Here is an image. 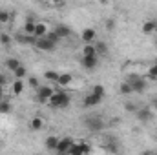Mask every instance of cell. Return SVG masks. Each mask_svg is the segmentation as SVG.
<instances>
[{"instance_id":"6da1fadb","label":"cell","mask_w":157,"mask_h":155,"mask_svg":"<svg viewBox=\"0 0 157 155\" xmlns=\"http://www.w3.org/2000/svg\"><path fill=\"white\" fill-rule=\"evenodd\" d=\"M48 106L53 108V110H64V108L70 106V95L66 91H57V93H53L49 97Z\"/></svg>"},{"instance_id":"7a4b0ae2","label":"cell","mask_w":157,"mask_h":155,"mask_svg":"<svg viewBox=\"0 0 157 155\" xmlns=\"http://www.w3.org/2000/svg\"><path fill=\"white\" fill-rule=\"evenodd\" d=\"M55 91H53L51 86H39L37 88V100H39L40 104H48V100H49V97Z\"/></svg>"},{"instance_id":"3957f363","label":"cell","mask_w":157,"mask_h":155,"mask_svg":"<svg viewBox=\"0 0 157 155\" xmlns=\"http://www.w3.org/2000/svg\"><path fill=\"white\" fill-rule=\"evenodd\" d=\"M128 82L132 84V89H133L135 93H144V89H146V80H144V78L132 75V77L128 78Z\"/></svg>"},{"instance_id":"277c9868","label":"cell","mask_w":157,"mask_h":155,"mask_svg":"<svg viewBox=\"0 0 157 155\" xmlns=\"http://www.w3.org/2000/svg\"><path fill=\"white\" fill-rule=\"evenodd\" d=\"M86 126L90 131H101L104 128V120L101 117H88L86 119Z\"/></svg>"},{"instance_id":"5b68a950","label":"cell","mask_w":157,"mask_h":155,"mask_svg":"<svg viewBox=\"0 0 157 155\" xmlns=\"http://www.w3.org/2000/svg\"><path fill=\"white\" fill-rule=\"evenodd\" d=\"M73 142H75V141H73V139H71V137H64V139H59V144H57V150H55V152H57V153H70V148H71V146H73Z\"/></svg>"},{"instance_id":"8992f818","label":"cell","mask_w":157,"mask_h":155,"mask_svg":"<svg viewBox=\"0 0 157 155\" xmlns=\"http://www.w3.org/2000/svg\"><path fill=\"white\" fill-rule=\"evenodd\" d=\"M55 42H51L49 39H46V37H40V39H37V42H35V47H39L40 51H53L55 49Z\"/></svg>"},{"instance_id":"52a82bcc","label":"cell","mask_w":157,"mask_h":155,"mask_svg":"<svg viewBox=\"0 0 157 155\" xmlns=\"http://www.w3.org/2000/svg\"><path fill=\"white\" fill-rule=\"evenodd\" d=\"M90 146L84 142V141H78V144H75L73 142V146L70 148V153H73V155H82V153H90Z\"/></svg>"},{"instance_id":"ba28073f","label":"cell","mask_w":157,"mask_h":155,"mask_svg":"<svg viewBox=\"0 0 157 155\" xmlns=\"http://www.w3.org/2000/svg\"><path fill=\"white\" fill-rule=\"evenodd\" d=\"M82 66L88 70V71H91V70H95L97 68V64H99V60H97V55H93V57H90V55H82Z\"/></svg>"},{"instance_id":"9c48e42d","label":"cell","mask_w":157,"mask_h":155,"mask_svg":"<svg viewBox=\"0 0 157 155\" xmlns=\"http://www.w3.org/2000/svg\"><path fill=\"white\" fill-rule=\"evenodd\" d=\"M95 39H97V33H95L93 28H86V29L82 31V40H84V44H93Z\"/></svg>"},{"instance_id":"30bf717a","label":"cell","mask_w":157,"mask_h":155,"mask_svg":"<svg viewBox=\"0 0 157 155\" xmlns=\"http://www.w3.org/2000/svg\"><path fill=\"white\" fill-rule=\"evenodd\" d=\"M101 100H102L101 97H97L95 93H90V95L84 97V106H86V108H93V106H97Z\"/></svg>"},{"instance_id":"8fae6325","label":"cell","mask_w":157,"mask_h":155,"mask_svg":"<svg viewBox=\"0 0 157 155\" xmlns=\"http://www.w3.org/2000/svg\"><path fill=\"white\" fill-rule=\"evenodd\" d=\"M137 119H139L141 122L152 120V110H150V108H141V110H137Z\"/></svg>"},{"instance_id":"7c38bea8","label":"cell","mask_w":157,"mask_h":155,"mask_svg":"<svg viewBox=\"0 0 157 155\" xmlns=\"http://www.w3.org/2000/svg\"><path fill=\"white\" fill-rule=\"evenodd\" d=\"M17 42L18 44H33L35 46V42H37V37L35 35H29V33H26V35H17Z\"/></svg>"},{"instance_id":"4fadbf2b","label":"cell","mask_w":157,"mask_h":155,"mask_svg":"<svg viewBox=\"0 0 157 155\" xmlns=\"http://www.w3.org/2000/svg\"><path fill=\"white\" fill-rule=\"evenodd\" d=\"M48 31H49V29H48V26H46L44 22H37V24H35V33H33V35H35L37 39H40V37H46Z\"/></svg>"},{"instance_id":"5bb4252c","label":"cell","mask_w":157,"mask_h":155,"mask_svg":"<svg viewBox=\"0 0 157 155\" xmlns=\"http://www.w3.org/2000/svg\"><path fill=\"white\" fill-rule=\"evenodd\" d=\"M55 31H57V35H59L60 39H68V37L71 35V29H70L68 26H64V24H59V26L55 28Z\"/></svg>"},{"instance_id":"9a60e30c","label":"cell","mask_w":157,"mask_h":155,"mask_svg":"<svg viewBox=\"0 0 157 155\" xmlns=\"http://www.w3.org/2000/svg\"><path fill=\"white\" fill-rule=\"evenodd\" d=\"M57 144H59V137H55V135L48 137V139H46V142H44L46 150H49V152H55V150H57Z\"/></svg>"},{"instance_id":"2e32d148","label":"cell","mask_w":157,"mask_h":155,"mask_svg":"<svg viewBox=\"0 0 157 155\" xmlns=\"http://www.w3.org/2000/svg\"><path fill=\"white\" fill-rule=\"evenodd\" d=\"M154 31H155V20H146V22L143 24V33L150 35V33H154Z\"/></svg>"},{"instance_id":"e0dca14e","label":"cell","mask_w":157,"mask_h":155,"mask_svg":"<svg viewBox=\"0 0 157 155\" xmlns=\"http://www.w3.org/2000/svg\"><path fill=\"white\" fill-rule=\"evenodd\" d=\"M71 80H73V77H71L70 73H60V75H59V80H57V84H59V86H68Z\"/></svg>"},{"instance_id":"ac0fdd59","label":"cell","mask_w":157,"mask_h":155,"mask_svg":"<svg viewBox=\"0 0 157 155\" xmlns=\"http://www.w3.org/2000/svg\"><path fill=\"white\" fill-rule=\"evenodd\" d=\"M4 66L7 68V70H11V71H15L18 66H20V60L18 59H7L6 62H4Z\"/></svg>"},{"instance_id":"d6986e66","label":"cell","mask_w":157,"mask_h":155,"mask_svg":"<svg viewBox=\"0 0 157 155\" xmlns=\"http://www.w3.org/2000/svg\"><path fill=\"white\" fill-rule=\"evenodd\" d=\"M95 44V49H97V55H108V46L104 42H93Z\"/></svg>"},{"instance_id":"ffe728a7","label":"cell","mask_w":157,"mask_h":155,"mask_svg":"<svg viewBox=\"0 0 157 155\" xmlns=\"http://www.w3.org/2000/svg\"><path fill=\"white\" fill-rule=\"evenodd\" d=\"M22 91H24V82H22V78H17L13 82V93L15 95H20Z\"/></svg>"},{"instance_id":"44dd1931","label":"cell","mask_w":157,"mask_h":155,"mask_svg":"<svg viewBox=\"0 0 157 155\" xmlns=\"http://www.w3.org/2000/svg\"><path fill=\"white\" fill-rule=\"evenodd\" d=\"M29 128H31V130H42V128H44V120H42V119H39V117L31 119V122H29Z\"/></svg>"},{"instance_id":"7402d4cb","label":"cell","mask_w":157,"mask_h":155,"mask_svg":"<svg viewBox=\"0 0 157 155\" xmlns=\"http://www.w3.org/2000/svg\"><path fill=\"white\" fill-rule=\"evenodd\" d=\"M35 20H31V18H28L26 20V24H24V29H26V33H29V35H33L35 33Z\"/></svg>"},{"instance_id":"603a6c76","label":"cell","mask_w":157,"mask_h":155,"mask_svg":"<svg viewBox=\"0 0 157 155\" xmlns=\"http://www.w3.org/2000/svg\"><path fill=\"white\" fill-rule=\"evenodd\" d=\"M82 55H90V57H93V55H97V49H95V44H86V46H84V49H82Z\"/></svg>"},{"instance_id":"cb8c5ba5","label":"cell","mask_w":157,"mask_h":155,"mask_svg":"<svg viewBox=\"0 0 157 155\" xmlns=\"http://www.w3.org/2000/svg\"><path fill=\"white\" fill-rule=\"evenodd\" d=\"M119 91H121L122 95H130V93H133V89H132V84H130L128 80L121 84V88H119Z\"/></svg>"},{"instance_id":"d4e9b609","label":"cell","mask_w":157,"mask_h":155,"mask_svg":"<svg viewBox=\"0 0 157 155\" xmlns=\"http://www.w3.org/2000/svg\"><path fill=\"white\" fill-rule=\"evenodd\" d=\"M11 112V104L4 99H0V113H9Z\"/></svg>"},{"instance_id":"484cf974","label":"cell","mask_w":157,"mask_h":155,"mask_svg":"<svg viewBox=\"0 0 157 155\" xmlns=\"http://www.w3.org/2000/svg\"><path fill=\"white\" fill-rule=\"evenodd\" d=\"M46 39H49L51 42H55V44H59V42L62 40L59 35H57V31H55V29H53V31H48V33H46Z\"/></svg>"},{"instance_id":"4316f807","label":"cell","mask_w":157,"mask_h":155,"mask_svg":"<svg viewBox=\"0 0 157 155\" xmlns=\"http://www.w3.org/2000/svg\"><path fill=\"white\" fill-rule=\"evenodd\" d=\"M59 75H60V73H57V71H46V73H44L46 80H49V82H57V80H59Z\"/></svg>"},{"instance_id":"83f0119b","label":"cell","mask_w":157,"mask_h":155,"mask_svg":"<svg viewBox=\"0 0 157 155\" xmlns=\"http://www.w3.org/2000/svg\"><path fill=\"white\" fill-rule=\"evenodd\" d=\"M13 73H15V77H17V78H24V77H26V73H28V71H26V68H24V66L20 64V66H18V68H17V70H15Z\"/></svg>"},{"instance_id":"f1b7e54d","label":"cell","mask_w":157,"mask_h":155,"mask_svg":"<svg viewBox=\"0 0 157 155\" xmlns=\"http://www.w3.org/2000/svg\"><path fill=\"white\" fill-rule=\"evenodd\" d=\"M91 93H95L97 97H101V99H102L106 91H104V88H102V86H99V84H97V86H93V89H91Z\"/></svg>"},{"instance_id":"f546056e","label":"cell","mask_w":157,"mask_h":155,"mask_svg":"<svg viewBox=\"0 0 157 155\" xmlns=\"http://www.w3.org/2000/svg\"><path fill=\"white\" fill-rule=\"evenodd\" d=\"M148 77L152 78V80H157V64H154V66L148 70Z\"/></svg>"},{"instance_id":"4dcf8cb0","label":"cell","mask_w":157,"mask_h":155,"mask_svg":"<svg viewBox=\"0 0 157 155\" xmlns=\"http://www.w3.org/2000/svg\"><path fill=\"white\" fill-rule=\"evenodd\" d=\"M9 42H11V37H9V35H6V33H2V35H0V44L7 46Z\"/></svg>"},{"instance_id":"1f68e13d","label":"cell","mask_w":157,"mask_h":155,"mask_svg":"<svg viewBox=\"0 0 157 155\" xmlns=\"http://www.w3.org/2000/svg\"><path fill=\"white\" fill-rule=\"evenodd\" d=\"M9 20V13L7 11H0V24H6Z\"/></svg>"},{"instance_id":"d6a6232c","label":"cell","mask_w":157,"mask_h":155,"mask_svg":"<svg viewBox=\"0 0 157 155\" xmlns=\"http://www.w3.org/2000/svg\"><path fill=\"white\" fill-rule=\"evenodd\" d=\"M106 152H110V153H117L119 152L117 144H108V146H106Z\"/></svg>"},{"instance_id":"836d02e7","label":"cell","mask_w":157,"mask_h":155,"mask_svg":"<svg viewBox=\"0 0 157 155\" xmlns=\"http://www.w3.org/2000/svg\"><path fill=\"white\" fill-rule=\"evenodd\" d=\"M104 26H106V29H110V31H112V29L115 28V22L110 18V20H106V24H104Z\"/></svg>"},{"instance_id":"e575fe53","label":"cell","mask_w":157,"mask_h":155,"mask_svg":"<svg viewBox=\"0 0 157 155\" xmlns=\"http://www.w3.org/2000/svg\"><path fill=\"white\" fill-rule=\"evenodd\" d=\"M29 86H31V88H39V80L35 77H31L29 78Z\"/></svg>"},{"instance_id":"d590c367","label":"cell","mask_w":157,"mask_h":155,"mask_svg":"<svg viewBox=\"0 0 157 155\" xmlns=\"http://www.w3.org/2000/svg\"><path fill=\"white\" fill-rule=\"evenodd\" d=\"M126 110H128V112H137V106H133V104H126Z\"/></svg>"},{"instance_id":"8d00e7d4","label":"cell","mask_w":157,"mask_h":155,"mask_svg":"<svg viewBox=\"0 0 157 155\" xmlns=\"http://www.w3.org/2000/svg\"><path fill=\"white\" fill-rule=\"evenodd\" d=\"M6 82H7V80H6V77H4V75H0V86H4Z\"/></svg>"},{"instance_id":"74e56055","label":"cell","mask_w":157,"mask_h":155,"mask_svg":"<svg viewBox=\"0 0 157 155\" xmlns=\"http://www.w3.org/2000/svg\"><path fill=\"white\" fill-rule=\"evenodd\" d=\"M4 97V89H2V86H0V99Z\"/></svg>"},{"instance_id":"f35d334b","label":"cell","mask_w":157,"mask_h":155,"mask_svg":"<svg viewBox=\"0 0 157 155\" xmlns=\"http://www.w3.org/2000/svg\"><path fill=\"white\" fill-rule=\"evenodd\" d=\"M154 110H155V112H157V99H155V100H154Z\"/></svg>"},{"instance_id":"ab89813d","label":"cell","mask_w":157,"mask_h":155,"mask_svg":"<svg viewBox=\"0 0 157 155\" xmlns=\"http://www.w3.org/2000/svg\"><path fill=\"white\" fill-rule=\"evenodd\" d=\"M35 2H46V0H35Z\"/></svg>"},{"instance_id":"60d3db41","label":"cell","mask_w":157,"mask_h":155,"mask_svg":"<svg viewBox=\"0 0 157 155\" xmlns=\"http://www.w3.org/2000/svg\"><path fill=\"white\" fill-rule=\"evenodd\" d=\"M155 31H157V22H155Z\"/></svg>"},{"instance_id":"b9f144b4","label":"cell","mask_w":157,"mask_h":155,"mask_svg":"<svg viewBox=\"0 0 157 155\" xmlns=\"http://www.w3.org/2000/svg\"><path fill=\"white\" fill-rule=\"evenodd\" d=\"M155 139H157V130H155Z\"/></svg>"},{"instance_id":"7bdbcfd3","label":"cell","mask_w":157,"mask_h":155,"mask_svg":"<svg viewBox=\"0 0 157 155\" xmlns=\"http://www.w3.org/2000/svg\"><path fill=\"white\" fill-rule=\"evenodd\" d=\"M155 46H157V39H155Z\"/></svg>"}]
</instances>
